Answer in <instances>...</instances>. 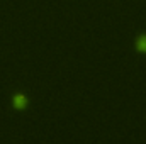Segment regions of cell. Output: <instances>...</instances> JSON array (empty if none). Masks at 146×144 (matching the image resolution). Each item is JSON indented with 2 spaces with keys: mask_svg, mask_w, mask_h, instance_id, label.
Wrapping results in <instances>:
<instances>
[{
  "mask_svg": "<svg viewBox=\"0 0 146 144\" xmlns=\"http://www.w3.org/2000/svg\"><path fill=\"white\" fill-rule=\"evenodd\" d=\"M26 105H27V98H26V95H22V93L14 95V107L19 108V110H24Z\"/></svg>",
  "mask_w": 146,
  "mask_h": 144,
  "instance_id": "1",
  "label": "cell"
},
{
  "mask_svg": "<svg viewBox=\"0 0 146 144\" xmlns=\"http://www.w3.org/2000/svg\"><path fill=\"white\" fill-rule=\"evenodd\" d=\"M136 46H138V49H139V51L146 53V36L139 37V39H138V42H136Z\"/></svg>",
  "mask_w": 146,
  "mask_h": 144,
  "instance_id": "2",
  "label": "cell"
}]
</instances>
